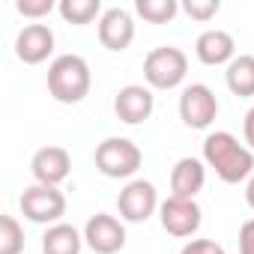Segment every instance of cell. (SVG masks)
I'll return each mask as SVG.
<instances>
[{"label":"cell","instance_id":"cell-1","mask_svg":"<svg viewBox=\"0 0 254 254\" xmlns=\"http://www.w3.org/2000/svg\"><path fill=\"white\" fill-rule=\"evenodd\" d=\"M203 165L215 171V177L227 186L248 183L254 174V153L239 144L236 135L230 132H212L203 141Z\"/></svg>","mask_w":254,"mask_h":254},{"label":"cell","instance_id":"cell-2","mask_svg":"<svg viewBox=\"0 0 254 254\" xmlns=\"http://www.w3.org/2000/svg\"><path fill=\"white\" fill-rule=\"evenodd\" d=\"M93 75L84 57L78 54H60L48 66V93L60 105H78L90 93Z\"/></svg>","mask_w":254,"mask_h":254},{"label":"cell","instance_id":"cell-3","mask_svg":"<svg viewBox=\"0 0 254 254\" xmlns=\"http://www.w3.org/2000/svg\"><path fill=\"white\" fill-rule=\"evenodd\" d=\"M141 147L129 138H105L96 147V168L108 180H129L141 171Z\"/></svg>","mask_w":254,"mask_h":254},{"label":"cell","instance_id":"cell-4","mask_svg":"<svg viewBox=\"0 0 254 254\" xmlns=\"http://www.w3.org/2000/svg\"><path fill=\"white\" fill-rule=\"evenodd\" d=\"M189 57L177 45H159L144 57V78L150 90H174L186 81Z\"/></svg>","mask_w":254,"mask_h":254},{"label":"cell","instance_id":"cell-5","mask_svg":"<svg viewBox=\"0 0 254 254\" xmlns=\"http://www.w3.org/2000/svg\"><path fill=\"white\" fill-rule=\"evenodd\" d=\"M21 215L33 224H60L63 215H66V194L57 189V186H42V183H33L24 189L21 194Z\"/></svg>","mask_w":254,"mask_h":254},{"label":"cell","instance_id":"cell-6","mask_svg":"<svg viewBox=\"0 0 254 254\" xmlns=\"http://www.w3.org/2000/svg\"><path fill=\"white\" fill-rule=\"evenodd\" d=\"M159 191L150 180H132L117 197V209H120V218L123 221H132V224H141L147 218L156 215L159 209Z\"/></svg>","mask_w":254,"mask_h":254},{"label":"cell","instance_id":"cell-7","mask_svg":"<svg viewBox=\"0 0 254 254\" xmlns=\"http://www.w3.org/2000/svg\"><path fill=\"white\" fill-rule=\"evenodd\" d=\"M218 117V99L206 84H189L180 93V120L189 129H209Z\"/></svg>","mask_w":254,"mask_h":254},{"label":"cell","instance_id":"cell-8","mask_svg":"<svg viewBox=\"0 0 254 254\" xmlns=\"http://www.w3.org/2000/svg\"><path fill=\"white\" fill-rule=\"evenodd\" d=\"M159 221L162 227L177 236V239H189L200 230V221H203V212L197 206V200H189V197H168L162 206H159Z\"/></svg>","mask_w":254,"mask_h":254},{"label":"cell","instance_id":"cell-9","mask_svg":"<svg viewBox=\"0 0 254 254\" xmlns=\"http://www.w3.org/2000/svg\"><path fill=\"white\" fill-rule=\"evenodd\" d=\"M84 242L96 254H117L126 245V227H123V221L117 215L96 212L84 224Z\"/></svg>","mask_w":254,"mask_h":254},{"label":"cell","instance_id":"cell-10","mask_svg":"<svg viewBox=\"0 0 254 254\" xmlns=\"http://www.w3.org/2000/svg\"><path fill=\"white\" fill-rule=\"evenodd\" d=\"M114 111L117 117L126 123V126H141L153 117L156 111V96L150 87L144 84H129V87H123L114 99Z\"/></svg>","mask_w":254,"mask_h":254},{"label":"cell","instance_id":"cell-11","mask_svg":"<svg viewBox=\"0 0 254 254\" xmlns=\"http://www.w3.org/2000/svg\"><path fill=\"white\" fill-rule=\"evenodd\" d=\"M135 39V18L129 9L123 6H111L102 12L99 18V42L108 51H126Z\"/></svg>","mask_w":254,"mask_h":254},{"label":"cell","instance_id":"cell-12","mask_svg":"<svg viewBox=\"0 0 254 254\" xmlns=\"http://www.w3.org/2000/svg\"><path fill=\"white\" fill-rule=\"evenodd\" d=\"M54 54V30L48 24H27L15 36V57L27 66H39Z\"/></svg>","mask_w":254,"mask_h":254},{"label":"cell","instance_id":"cell-13","mask_svg":"<svg viewBox=\"0 0 254 254\" xmlns=\"http://www.w3.org/2000/svg\"><path fill=\"white\" fill-rule=\"evenodd\" d=\"M30 171H33V180L42 183V186H60L69 171H72V159L63 147H42L33 153L30 159Z\"/></svg>","mask_w":254,"mask_h":254},{"label":"cell","instance_id":"cell-14","mask_svg":"<svg viewBox=\"0 0 254 254\" xmlns=\"http://www.w3.org/2000/svg\"><path fill=\"white\" fill-rule=\"evenodd\" d=\"M194 54L203 66H230L236 57V42L227 30H203L194 42Z\"/></svg>","mask_w":254,"mask_h":254},{"label":"cell","instance_id":"cell-15","mask_svg":"<svg viewBox=\"0 0 254 254\" xmlns=\"http://www.w3.org/2000/svg\"><path fill=\"white\" fill-rule=\"evenodd\" d=\"M203 186H206V165L200 159L186 156L174 165V171H171V194L174 197L194 200L203 191Z\"/></svg>","mask_w":254,"mask_h":254},{"label":"cell","instance_id":"cell-16","mask_svg":"<svg viewBox=\"0 0 254 254\" xmlns=\"http://www.w3.org/2000/svg\"><path fill=\"white\" fill-rule=\"evenodd\" d=\"M84 248V233L66 221L51 224L42 236V254H81Z\"/></svg>","mask_w":254,"mask_h":254},{"label":"cell","instance_id":"cell-17","mask_svg":"<svg viewBox=\"0 0 254 254\" xmlns=\"http://www.w3.org/2000/svg\"><path fill=\"white\" fill-rule=\"evenodd\" d=\"M224 81H227V90L233 96H242V99L254 96V54L233 57V63L224 72Z\"/></svg>","mask_w":254,"mask_h":254},{"label":"cell","instance_id":"cell-18","mask_svg":"<svg viewBox=\"0 0 254 254\" xmlns=\"http://www.w3.org/2000/svg\"><path fill=\"white\" fill-rule=\"evenodd\" d=\"M57 12H60V18H63V21L84 27V24H90V21L102 18V12H105V9H102L99 0H60V3H57Z\"/></svg>","mask_w":254,"mask_h":254},{"label":"cell","instance_id":"cell-19","mask_svg":"<svg viewBox=\"0 0 254 254\" xmlns=\"http://www.w3.org/2000/svg\"><path fill=\"white\" fill-rule=\"evenodd\" d=\"M135 12L150 24H168L177 18L180 3L177 0H135Z\"/></svg>","mask_w":254,"mask_h":254},{"label":"cell","instance_id":"cell-20","mask_svg":"<svg viewBox=\"0 0 254 254\" xmlns=\"http://www.w3.org/2000/svg\"><path fill=\"white\" fill-rule=\"evenodd\" d=\"M24 251V227L15 215H0V254H21Z\"/></svg>","mask_w":254,"mask_h":254},{"label":"cell","instance_id":"cell-21","mask_svg":"<svg viewBox=\"0 0 254 254\" xmlns=\"http://www.w3.org/2000/svg\"><path fill=\"white\" fill-rule=\"evenodd\" d=\"M180 9L194 21H209L221 12V3L218 0H186V3H180Z\"/></svg>","mask_w":254,"mask_h":254},{"label":"cell","instance_id":"cell-22","mask_svg":"<svg viewBox=\"0 0 254 254\" xmlns=\"http://www.w3.org/2000/svg\"><path fill=\"white\" fill-rule=\"evenodd\" d=\"M15 9H18V15L39 21V18L51 15L57 9V3H54V0H15Z\"/></svg>","mask_w":254,"mask_h":254},{"label":"cell","instance_id":"cell-23","mask_svg":"<svg viewBox=\"0 0 254 254\" xmlns=\"http://www.w3.org/2000/svg\"><path fill=\"white\" fill-rule=\"evenodd\" d=\"M180 254H224V248L215 239H189Z\"/></svg>","mask_w":254,"mask_h":254},{"label":"cell","instance_id":"cell-24","mask_svg":"<svg viewBox=\"0 0 254 254\" xmlns=\"http://www.w3.org/2000/svg\"><path fill=\"white\" fill-rule=\"evenodd\" d=\"M239 254H254V218L239 227Z\"/></svg>","mask_w":254,"mask_h":254},{"label":"cell","instance_id":"cell-25","mask_svg":"<svg viewBox=\"0 0 254 254\" xmlns=\"http://www.w3.org/2000/svg\"><path fill=\"white\" fill-rule=\"evenodd\" d=\"M242 135H245V147L254 153V105L248 108V114L242 120Z\"/></svg>","mask_w":254,"mask_h":254},{"label":"cell","instance_id":"cell-26","mask_svg":"<svg viewBox=\"0 0 254 254\" xmlns=\"http://www.w3.org/2000/svg\"><path fill=\"white\" fill-rule=\"evenodd\" d=\"M245 203L254 209V174L248 177V183H245Z\"/></svg>","mask_w":254,"mask_h":254}]
</instances>
